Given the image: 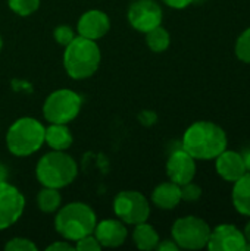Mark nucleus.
Returning a JSON list of instances; mask_svg holds the SVG:
<instances>
[{"label": "nucleus", "mask_w": 250, "mask_h": 251, "mask_svg": "<svg viewBox=\"0 0 250 251\" xmlns=\"http://www.w3.org/2000/svg\"><path fill=\"white\" fill-rule=\"evenodd\" d=\"M228 140L225 131L209 121L192 124L181 141V147L196 160H215L225 149Z\"/></svg>", "instance_id": "1"}, {"label": "nucleus", "mask_w": 250, "mask_h": 251, "mask_svg": "<svg viewBox=\"0 0 250 251\" xmlns=\"http://www.w3.org/2000/svg\"><path fill=\"white\" fill-rule=\"evenodd\" d=\"M97 224L96 212L83 201H72L59 207L55 218L56 232L71 243L94 232Z\"/></svg>", "instance_id": "2"}, {"label": "nucleus", "mask_w": 250, "mask_h": 251, "mask_svg": "<svg viewBox=\"0 0 250 251\" xmlns=\"http://www.w3.org/2000/svg\"><path fill=\"white\" fill-rule=\"evenodd\" d=\"M102 53L94 40L77 35L63 51V66L72 79H87L100 66Z\"/></svg>", "instance_id": "3"}, {"label": "nucleus", "mask_w": 250, "mask_h": 251, "mask_svg": "<svg viewBox=\"0 0 250 251\" xmlns=\"http://www.w3.org/2000/svg\"><path fill=\"white\" fill-rule=\"evenodd\" d=\"M78 175L77 162L65 151L52 150L40 157L35 166V176L43 187L62 190L72 184Z\"/></svg>", "instance_id": "4"}, {"label": "nucleus", "mask_w": 250, "mask_h": 251, "mask_svg": "<svg viewBox=\"0 0 250 251\" xmlns=\"http://www.w3.org/2000/svg\"><path fill=\"white\" fill-rule=\"evenodd\" d=\"M44 131L46 126L35 118L16 119L6 134L7 150L16 157H28L37 153L44 144Z\"/></svg>", "instance_id": "5"}, {"label": "nucleus", "mask_w": 250, "mask_h": 251, "mask_svg": "<svg viewBox=\"0 0 250 251\" xmlns=\"http://www.w3.org/2000/svg\"><path fill=\"white\" fill-rule=\"evenodd\" d=\"M83 106V99L78 93L60 88L49 94L43 104L44 119L50 124H69L72 122Z\"/></svg>", "instance_id": "6"}, {"label": "nucleus", "mask_w": 250, "mask_h": 251, "mask_svg": "<svg viewBox=\"0 0 250 251\" xmlns=\"http://www.w3.org/2000/svg\"><path fill=\"white\" fill-rule=\"evenodd\" d=\"M171 234L180 249L200 250L208 244L211 226L197 216H184L174 222Z\"/></svg>", "instance_id": "7"}, {"label": "nucleus", "mask_w": 250, "mask_h": 251, "mask_svg": "<svg viewBox=\"0 0 250 251\" xmlns=\"http://www.w3.org/2000/svg\"><path fill=\"white\" fill-rule=\"evenodd\" d=\"M113 212L125 225H137L149 219L150 204L141 193L125 190L115 196Z\"/></svg>", "instance_id": "8"}, {"label": "nucleus", "mask_w": 250, "mask_h": 251, "mask_svg": "<svg viewBox=\"0 0 250 251\" xmlns=\"http://www.w3.org/2000/svg\"><path fill=\"white\" fill-rule=\"evenodd\" d=\"M130 25L139 32H147L162 25L164 12L155 0H136L130 4L127 13Z\"/></svg>", "instance_id": "9"}, {"label": "nucleus", "mask_w": 250, "mask_h": 251, "mask_svg": "<svg viewBox=\"0 0 250 251\" xmlns=\"http://www.w3.org/2000/svg\"><path fill=\"white\" fill-rule=\"evenodd\" d=\"M25 209V197L9 182L0 184V231L15 225Z\"/></svg>", "instance_id": "10"}, {"label": "nucleus", "mask_w": 250, "mask_h": 251, "mask_svg": "<svg viewBox=\"0 0 250 251\" xmlns=\"http://www.w3.org/2000/svg\"><path fill=\"white\" fill-rule=\"evenodd\" d=\"M246 241L245 234L236 225L222 224L211 229L206 247L211 251H242Z\"/></svg>", "instance_id": "11"}, {"label": "nucleus", "mask_w": 250, "mask_h": 251, "mask_svg": "<svg viewBox=\"0 0 250 251\" xmlns=\"http://www.w3.org/2000/svg\"><path fill=\"white\" fill-rule=\"evenodd\" d=\"M167 175L169 181L184 185L196 176V159H193L183 147L172 151L167 162Z\"/></svg>", "instance_id": "12"}, {"label": "nucleus", "mask_w": 250, "mask_h": 251, "mask_svg": "<svg viewBox=\"0 0 250 251\" xmlns=\"http://www.w3.org/2000/svg\"><path fill=\"white\" fill-rule=\"evenodd\" d=\"M109 29H111L109 16L103 10H97V9L84 12L77 22L78 35L94 41L105 37L109 32Z\"/></svg>", "instance_id": "13"}, {"label": "nucleus", "mask_w": 250, "mask_h": 251, "mask_svg": "<svg viewBox=\"0 0 250 251\" xmlns=\"http://www.w3.org/2000/svg\"><path fill=\"white\" fill-rule=\"evenodd\" d=\"M94 237L103 249H116L122 246L128 237V229L121 219H105L96 224Z\"/></svg>", "instance_id": "14"}, {"label": "nucleus", "mask_w": 250, "mask_h": 251, "mask_svg": "<svg viewBox=\"0 0 250 251\" xmlns=\"http://www.w3.org/2000/svg\"><path fill=\"white\" fill-rule=\"evenodd\" d=\"M215 168L217 174L227 182H236L248 172L243 156L227 149L218 157H215Z\"/></svg>", "instance_id": "15"}, {"label": "nucleus", "mask_w": 250, "mask_h": 251, "mask_svg": "<svg viewBox=\"0 0 250 251\" xmlns=\"http://www.w3.org/2000/svg\"><path fill=\"white\" fill-rule=\"evenodd\" d=\"M181 201V188L178 184L168 181L159 184L152 193V203L162 210H172Z\"/></svg>", "instance_id": "16"}, {"label": "nucleus", "mask_w": 250, "mask_h": 251, "mask_svg": "<svg viewBox=\"0 0 250 251\" xmlns=\"http://www.w3.org/2000/svg\"><path fill=\"white\" fill-rule=\"evenodd\" d=\"M44 143L52 150L66 151L74 143V137L68 128V124H49L44 131Z\"/></svg>", "instance_id": "17"}, {"label": "nucleus", "mask_w": 250, "mask_h": 251, "mask_svg": "<svg viewBox=\"0 0 250 251\" xmlns=\"http://www.w3.org/2000/svg\"><path fill=\"white\" fill-rule=\"evenodd\" d=\"M233 184L234 187H233L231 199L236 210L240 215L250 218V172H246L242 178H239Z\"/></svg>", "instance_id": "18"}, {"label": "nucleus", "mask_w": 250, "mask_h": 251, "mask_svg": "<svg viewBox=\"0 0 250 251\" xmlns=\"http://www.w3.org/2000/svg\"><path fill=\"white\" fill-rule=\"evenodd\" d=\"M133 241L139 250L150 251L156 250V246L161 241V238H159V234L156 232V229L152 225H149L146 221V222L134 225Z\"/></svg>", "instance_id": "19"}, {"label": "nucleus", "mask_w": 250, "mask_h": 251, "mask_svg": "<svg viewBox=\"0 0 250 251\" xmlns=\"http://www.w3.org/2000/svg\"><path fill=\"white\" fill-rule=\"evenodd\" d=\"M62 204V196L57 188L43 187L37 194V207L43 213H55Z\"/></svg>", "instance_id": "20"}, {"label": "nucleus", "mask_w": 250, "mask_h": 251, "mask_svg": "<svg viewBox=\"0 0 250 251\" xmlns=\"http://www.w3.org/2000/svg\"><path fill=\"white\" fill-rule=\"evenodd\" d=\"M146 43H147V46H149V49L152 51L162 53L169 47L171 35L162 25H159V26H156V28L146 32Z\"/></svg>", "instance_id": "21"}, {"label": "nucleus", "mask_w": 250, "mask_h": 251, "mask_svg": "<svg viewBox=\"0 0 250 251\" xmlns=\"http://www.w3.org/2000/svg\"><path fill=\"white\" fill-rule=\"evenodd\" d=\"M9 9L19 16H29L40 7V0H7Z\"/></svg>", "instance_id": "22"}, {"label": "nucleus", "mask_w": 250, "mask_h": 251, "mask_svg": "<svg viewBox=\"0 0 250 251\" xmlns=\"http://www.w3.org/2000/svg\"><path fill=\"white\" fill-rule=\"evenodd\" d=\"M236 56L250 65V28L243 31L236 41Z\"/></svg>", "instance_id": "23"}, {"label": "nucleus", "mask_w": 250, "mask_h": 251, "mask_svg": "<svg viewBox=\"0 0 250 251\" xmlns=\"http://www.w3.org/2000/svg\"><path fill=\"white\" fill-rule=\"evenodd\" d=\"M53 37H55V41L59 44V46H63L66 47L77 35L74 32V29L69 26V25H57L53 31Z\"/></svg>", "instance_id": "24"}, {"label": "nucleus", "mask_w": 250, "mask_h": 251, "mask_svg": "<svg viewBox=\"0 0 250 251\" xmlns=\"http://www.w3.org/2000/svg\"><path fill=\"white\" fill-rule=\"evenodd\" d=\"M6 251H37V244H34L31 240L28 238H22V237H16L12 238L6 243L4 246Z\"/></svg>", "instance_id": "25"}, {"label": "nucleus", "mask_w": 250, "mask_h": 251, "mask_svg": "<svg viewBox=\"0 0 250 251\" xmlns=\"http://www.w3.org/2000/svg\"><path fill=\"white\" fill-rule=\"evenodd\" d=\"M74 247L77 251H100L103 249L100 243L97 241V238L94 237V234L80 238L78 241L74 243Z\"/></svg>", "instance_id": "26"}, {"label": "nucleus", "mask_w": 250, "mask_h": 251, "mask_svg": "<svg viewBox=\"0 0 250 251\" xmlns=\"http://www.w3.org/2000/svg\"><path fill=\"white\" fill-rule=\"evenodd\" d=\"M181 188V200L184 201H196L202 197V188L197 184H193L192 181L180 185Z\"/></svg>", "instance_id": "27"}, {"label": "nucleus", "mask_w": 250, "mask_h": 251, "mask_svg": "<svg viewBox=\"0 0 250 251\" xmlns=\"http://www.w3.org/2000/svg\"><path fill=\"white\" fill-rule=\"evenodd\" d=\"M46 250L47 251H71V250H75V247H74V243H71V241H68V240H62V241H55V243H52L50 246H47V247H46Z\"/></svg>", "instance_id": "28"}, {"label": "nucleus", "mask_w": 250, "mask_h": 251, "mask_svg": "<svg viewBox=\"0 0 250 251\" xmlns=\"http://www.w3.org/2000/svg\"><path fill=\"white\" fill-rule=\"evenodd\" d=\"M156 250L159 251H177L180 250V247L177 246V243L174 240H164V241H159L158 246H156Z\"/></svg>", "instance_id": "29"}, {"label": "nucleus", "mask_w": 250, "mask_h": 251, "mask_svg": "<svg viewBox=\"0 0 250 251\" xmlns=\"http://www.w3.org/2000/svg\"><path fill=\"white\" fill-rule=\"evenodd\" d=\"M162 1L172 9H184L187 6H190L194 0H162Z\"/></svg>", "instance_id": "30"}, {"label": "nucleus", "mask_w": 250, "mask_h": 251, "mask_svg": "<svg viewBox=\"0 0 250 251\" xmlns=\"http://www.w3.org/2000/svg\"><path fill=\"white\" fill-rule=\"evenodd\" d=\"M242 156H243V160H245V165H246V169H248V172H250V150L245 151Z\"/></svg>", "instance_id": "31"}, {"label": "nucleus", "mask_w": 250, "mask_h": 251, "mask_svg": "<svg viewBox=\"0 0 250 251\" xmlns=\"http://www.w3.org/2000/svg\"><path fill=\"white\" fill-rule=\"evenodd\" d=\"M6 176H7V175H6V169H4L3 166H0V184L6 181Z\"/></svg>", "instance_id": "32"}, {"label": "nucleus", "mask_w": 250, "mask_h": 251, "mask_svg": "<svg viewBox=\"0 0 250 251\" xmlns=\"http://www.w3.org/2000/svg\"><path fill=\"white\" fill-rule=\"evenodd\" d=\"M243 234H245L246 240H248V241H250V221L248 222V225H246V228H245V232H243Z\"/></svg>", "instance_id": "33"}, {"label": "nucleus", "mask_w": 250, "mask_h": 251, "mask_svg": "<svg viewBox=\"0 0 250 251\" xmlns=\"http://www.w3.org/2000/svg\"><path fill=\"white\" fill-rule=\"evenodd\" d=\"M1 47H3V38H1V35H0V51H1Z\"/></svg>", "instance_id": "34"}]
</instances>
